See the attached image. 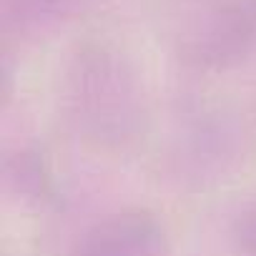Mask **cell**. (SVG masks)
<instances>
[{
  "mask_svg": "<svg viewBox=\"0 0 256 256\" xmlns=\"http://www.w3.org/2000/svg\"><path fill=\"white\" fill-rule=\"evenodd\" d=\"M231 126L221 120L216 110H196L191 120H184L174 136L168 158L174 161V176L178 181H208L216 178L228 164L231 154Z\"/></svg>",
  "mask_w": 256,
  "mask_h": 256,
  "instance_id": "obj_4",
  "label": "cell"
},
{
  "mask_svg": "<svg viewBox=\"0 0 256 256\" xmlns=\"http://www.w3.org/2000/svg\"><path fill=\"white\" fill-rule=\"evenodd\" d=\"M88 0H0V26L8 38L38 40L70 23Z\"/></svg>",
  "mask_w": 256,
  "mask_h": 256,
  "instance_id": "obj_5",
  "label": "cell"
},
{
  "mask_svg": "<svg viewBox=\"0 0 256 256\" xmlns=\"http://www.w3.org/2000/svg\"><path fill=\"white\" fill-rule=\"evenodd\" d=\"M68 256H168V236L154 214L123 208L86 226Z\"/></svg>",
  "mask_w": 256,
  "mask_h": 256,
  "instance_id": "obj_3",
  "label": "cell"
},
{
  "mask_svg": "<svg viewBox=\"0 0 256 256\" xmlns=\"http://www.w3.org/2000/svg\"><path fill=\"white\" fill-rule=\"evenodd\" d=\"M58 110L68 131L103 154H123L148 131L151 103L141 73L108 43H80L58 76Z\"/></svg>",
  "mask_w": 256,
  "mask_h": 256,
  "instance_id": "obj_1",
  "label": "cell"
},
{
  "mask_svg": "<svg viewBox=\"0 0 256 256\" xmlns=\"http://www.w3.org/2000/svg\"><path fill=\"white\" fill-rule=\"evenodd\" d=\"M171 46L198 73H221L256 50V0H174Z\"/></svg>",
  "mask_w": 256,
  "mask_h": 256,
  "instance_id": "obj_2",
  "label": "cell"
},
{
  "mask_svg": "<svg viewBox=\"0 0 256 256\" xmlns=\"http://www.w3.org/2000/svg\"><path fill=\"white\" fill-rule=\"evenodd\" d=\"M228 238L238 254L256 256V196L238 204V208L231 214Z\"/></svg>",
  "mask_w": 256,
  "mask_h": 256,
  "instance_id": "obj_6",
  "label": "cell"
}]
</instances>
